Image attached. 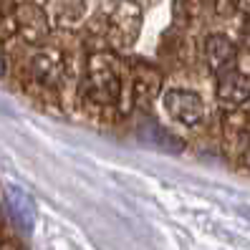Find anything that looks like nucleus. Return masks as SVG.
Returning <instances> with one entry per match:
<instances>
[{"label": "nucleus", "mask_w": 250, "mask_h": 250, "mask_svg": "<svg viewBox=\"0 0 250 250\" xmlns=\"http://www.w3.org/2000/svg\"><path fill=\"white\" fill-rule=\"evenodd\" d=\"M33 76L46 83V86H53L58 79H61V66H58L51 56H38L33 61Z\"/></svg>", "instance_id": "7"}, {"label": "nucleus", "mask_w": 250, "mask_h": 250, "mask_svg": "<svg viewBox=\"0 0 250 250\" xmlns=\"http://www.w3.org/2000/svg\"><path fill=\"white\" fill-rule=\"evenodd\" d=\"M165 109L172 119H177L187 126H192L202 119V101L192 91H182V89H169L165 94Z\"/></svg>", "instance_id": "2"}, {"label": "nucleus", "mask_w": 250, "mask_h": 250, "mask_svg": "<svg viewBox=\"0 0 250 250\" xmlns=\"http://www.w3.org/2000/svg\"><path fill=\"white\" fill-rule=\"evenodd\" d=\"M86 94L96 104H114L119 99V79H116V73L106 63L96 61L89 71V76H86Z\"/></svg>", "instance_id": "1"}, {"label": "nucleus", "mask_w": 250, "mask_h": 250, "mask_svg": "<svg viewBox=\"0 0 250 250\" xmlns=\"http://www.w3.org/2000/svg\"><path fill=\"white\" fill-rule=\"evenodd\" d=\"M5 205H8V212L13 217V223L21 230L31 232L33 223H36V205H33L31 195L23 192L18 185H8L5 187Z\"/></svg>", "instance_id": "3"}, {"label": "nucleus", "mask_w": 250, "mask_h": 250, "mask_svg": "<svg viewBox=\"0 0 250 250\" xmlns=\"http://www.w3.org/2000/svg\"><path fill=\"white\" fill-rule=\"evenodd\" d=\"M217 99L228 106H238V104H245L250 99V76L240 71H228L220 76V83H217Z\"/></svg>", "instance_id": "4"}, {"label": "nucleus", "mask_w": 250, "mask_h": 250, "mask_svg": "<svg viewBox=\"0 0 250 250\" xmlns=\"http://www.w3.org/2000/svg\"><path fill=\"white\" fill-rule=\"evenodd\" d=\"M235 58V46L225 38V36H210L205 41V61L212 73L225 71Z\"/></svg>", "instance_id": "5"}, {"label": "nucleus", "mask_w": 250, "mask_h": 250, "mask_svg": "<svg viewBox=\"0 0 250 250\" xmlns=\"http://www.w3.org/2000/svg\"><path fill=\"white\" fill-rule=\"evenodd\" d=\"M139 139L144 142V144H152V146H159V149H172V152H180L182 149V142L174 137V134H169L167 129H162L157 122H142V126H139Z\"/></svg>", "instance_id": "6"}]
</instances>
